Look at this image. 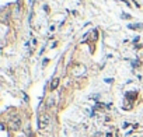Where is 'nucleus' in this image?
Here are the masks:
<instances>
[{
    "instance_id": "1",
    "label": "nucleus",
    "mask_w": 143,
    "mask_h": 137,
    "mask_svg": "<svg viewBox=\"0 0 143 137\" xmlns=\"http://www.w3.org/2000/svg\"><path fill=\"white\" fill-rule=\"evenodd\" d=\"M48 122H49V118H48L46 115L39 116V127H41V129H44L45 126H46V124H48Z\"/></svg>"
},
{
    "instance_id": "2",
    "label": "nucleus",
    "mask_w": 143,
    "mask_h": 137,
    "mask_svg": "<svg viewBox=\"0 0 143 137\" xmlns=\"http://www.w3.org/2000/svg\"><path fill=\"white\" fill-rule=\"evenodd\" d=\"M10 127L13 129V130H17V129L20 127V119L18 118H14L13 122H10Z\"/></svg>"
},
{
    "instance_id": "3",
    "label": "nucleus",
    "mask_w": 143,
    "mask_h": 137,
    "mask_svg": "<svg viewBox=\"0 0 143 137\" xmlns=\"http://www.w3.org/2000/svg\"><path fill=\"white\" fill-rule=\"evenodd\" d=\"M58 84H59V80L58 78H55L54 81H52V85H51V90H55L56 87H58Z\"/></svg>"
},
{
    "instance_id": "4",
    "label": "nucleus",
    "mask_w": 143,
    "mask_h": 137,
    "mask_svg": "<svg viewBox=\"0 0 143 137\" xmlns=\"http://www.w3.org/2000/svg\"><path fill=\"white\" fill-rule=\"evenodd\" d=\"M142 27H143L142 24H136V25L133 24V25H129V28H132V30H140Z\"/></svg>"
}]
</instances>
